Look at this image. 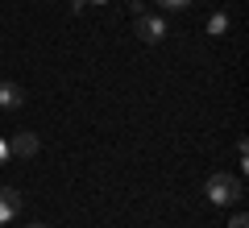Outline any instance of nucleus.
<instances>
[{
	"label": "nucleus",
	"instance_id": "obj_1",
	"mask_svg": "<svg viewBox=\"0 0 249 228\" xmlns=\"http://www.w3.org/2000/svg\"><path fill=\"white\" fill-rule=\"evenodd\" d=\"M204 191H208V199H212L216 208H232V203H241L245 187H241V178H237V175H224V170H220V175L208 178Z\"/></svg>",
	"mask_w": 249,
	"mask_h": 228
},
{
	"label": "nucleus",
	"instance_id": "obj_2",
	"mask_svg": "<svg viewBox=\"0 0 249 228\" xmlns=\"http://www.w3.org/2000/svg\"><path fill=\"white\" fill-rule=\"evenodd\" d=\"M137 37H142V42H150V46H158L162 37H166V21L162 17H145V13H137Z\"/></svg>",
	"mask_w": 249,
	"mask_h": 228
},
{
	"label": "nucleus",
	"instance_id": "obj_3",
	"mask_svg": "<svg viewBox=\"0 0 249 228\" xmlns=\"http://www.w3.org/2000/svg\"><path fill=\"white\" fill-rule=\"evenodd\" d=\"M21 211V191L17 187H0V224H9Z\"/></svg>",
	"mask_w": 249,
	"mask_h": 228
},
{
	"label": "nucleus",
	"instance_id": "obj_4",
	"mask_svg": "<svg viewBox=\"0 0 249 228\" xmlns=\"http://www.w3.org/2000/svg\"><path fill=\"white\" fill-rule=\"evenodd\" d=\"M25 104V91L17 83H0V108H21Z\"/></svg>",
	"mask_w": 249,
	"mask_h": 228
},
{
	"label": "nucleus",
	"instance_id": "obj_5",
	"mask_svg": "<svg viewBox=\"0 0 249 228\" xmlns=\"http://www.w3.org/2000/svg\"><path fill=\"white\" fill-rule=\"evenodd\" d=\"M9 154H25V158L37 154V137H34V133H17V137L9 141Z\"/></svg>",
	"mask_w": 249,
	"mask_h": 228
},
{
	"label": "nucleus",
	"instance_id": "obj_6",
	"mask_svg": "<svg viewBox=\"0 0 249 228\" xmlns=\"http://www.w3.org/2000/svg\"><path fill=\"white\" fill-rule=\"evenodd\" d=\"M208 29H212V34H224V29H229V17H224V13H216V17L208 21Z\"/></svg>",
	"mask_w": 249,
	"mask_h": 228
},
{
	"label": "nucleus",
	"instance_id": "obj_7",
	"mask_svg": "<svg viewBox=\"0 0 249 228\" xmlns=\"http://www.w3.org/2000/svg\"><path fill=\"white\" fill-rule=\"evenodd\" d=\"M162 9H187V4H191V0H158Z\"/></svg>",
	"mask_w": 249,
	"mask_h": 228
},
{
	"label": "nucleus",
	"instance_id": "obj_8",
	"mask_svg": "<svg viewBox=\"0 0 249 228\" xmlns=\"http://www.w3.org/2000/svg\"><path fill=\"white\" fill-rule=\"evenodd\" d=\"M9 158H13V154H9V141H0V166H4Z\"/></svg>",
	"mask_w": 249,
	"mask_h": 228
},
{
	"label": "nucleus",
	"instance_id": "obj_9",
	"mask_svg": "<svg viewBox=\"0 0 249 228\" xmlns=\"http://www.w3.org/2000/svg\"><path fill=\"white\" fill-rule=\"evenodd\" d=\"M229 228H249V220H245V216H232V224H229Z\"/></svg>",
	"mask_w": 249,
	"mask_h": 228
},
{
	"label": "nucleus",
	"instance_id": "obj_10",
	"mask_svg": "<svg viewBox=\"0 0 249 228\" xmlns=\"http://www.w3.org/2000/svg\"><path fill=\"white\" fill-rule=\"evenodd\" d=\"M25 228H46V224H25Z\"/></svg>",
	"mask_w": 249,
	"mask_h": 228
},
{
	"label": "nucleus",
	"instance_id": "obj_11",
	"mask_svg": "<svg viewBox=\"0 0 249 228\" xmlns=\"http://www.w3.org/2000/svg\"><path fill=\"white\" fill-rule=\"evenodd\" d=\"M0 228H4V224H0Z\"/></svg>",
	"mask_w": 249,
	"mask_h": 228
}]
</instances>
